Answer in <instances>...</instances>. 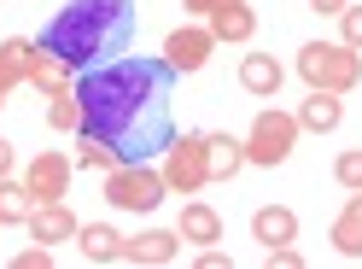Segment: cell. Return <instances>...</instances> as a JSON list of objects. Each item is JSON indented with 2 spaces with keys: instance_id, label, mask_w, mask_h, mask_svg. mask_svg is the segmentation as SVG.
Instances as JSON below:
<instances>
[{
  "instance_id": "obj_19",
  "label": "cell",
  "mask_w": 362,
  "mask_h": 269,
  "mask_svg": "<svg viewBox=\"0 0 362 269\" xmlns=\"http://www.w3.org/2000/svg\"><path fill=\"white\" fill-rule=\"evenodd\" d=\"M30 211H35L30 182H24V176H0V222H6V229H24Z\"/></svg>"
},
{
  "instance_id": "obj_16",
  "label": "cell",
  "mask_w": 362,
  "mask_h": 269,
  "mask_svg": "<svg viewBox=\"0 0 362 269\" xmlns=\"http://www.w3.org/2000/svg\"><path fill=\"white\" fill-rule=\"evenodd\" d=\"M175 234L187 240V246H216V240H222V217H216L211 205H199V199H193V205H181Z\"/></svg>"
},
{
  "instance_id": "obj_12",
  "label": "cell",
  "mask_w": 362,
  "mask_h": 269,
  "mask_svg": "<svg viewBox=\"0 0 362 269\" xmlns=\"http://www.w3.org/2000/svg\"><path fill=\"white\" fill-rule=\"evenodd\" d=\"M298 118V129H310V134H333L339 123H345V94H327V88H310V100L292 111Z\"/></svg>"
},
{
  "instance_id": "obj_20",
  "label": "cell",
  "mask_w": 362,
  "mask_h": 269,
  "mask_svg": "<svg viewBox=\"0 0 362 269\" xmlns=\"http://www.w3.org/2000/svg\"><path fill=\"white\" fill-rule=\"evenodd\" d=\"M333 246H339V258H362V188L345 199V211H339V222H333Z\"/></svg>"
},
{
  "instance_id": "obj_28",
  "label": "cell",
  "mask_w": 362,
  "mask_h": 269,
  "mask_svg": "<svg viewBox=\"0 0 362 269\" xmlns=\"http://www.w3.org/2000/svg\"><path fill=\"white\" fill-rule=\"evenodd\" d=\"M199 269H228V252L222 246H199Z\"/></svg>"
},
{
  "instance_id": "obj_13",
  "label": "cell",
  "mask_w": 362,
  "mask_h": 269,
  "mask_svg": "<svg viewBox=\"0 0 362 269\" xmlns=\"http://www.w3.org/2000/svg\"><path fill=\"white\" fill-rule=\"evenodd\" d=\"M205 18H211V35L216 41H252L257 35V12L245 6V0H216Z\"/></svg>"
},
{
  "instance_id": "obj_6",
  "label": "cell",
  "mask_w": 362,
  "mask_h": 269,
  "mask_svg": "<svg viewBox=\"0 0 362 269\" xmlns=\"http://www.w3.org/2000/svg\"><path fill=\"white\" fill-rule=\"evenodd\" d=\"M211 182V152H205V134H175L164 147V188L170 193H199Z\"/></svg>"
},
{
  "instance_id": "obj_26",
  "label": "cell",
  "mask_w": 362,
  "mask_h": 269,
  "mask_svg": "<svg viewBox=\"0 0 362 269\" xmlns=\"http://www.w3.org/2000/svg\"><path fill=\"white\" fill-rule=\"evenodd\" d=\"M339 41L362 53V6H345V12H339Z\"/></svg>"
},
{
  "instance_id": "obj_24",
  "label": "cell",
  "mask_w": 362,
  "mask_h": 269,
  "mask_svg": "<svg viewBox=\"0 0 362 269\" xmlns=\"http://www.w3.org/2000/svg\"><path fill=\"white\" fill-rule=\"evenodd\" d=\"M333 182L345 188V193L362 188V147H351V152H339V159H333Z\"/></svg>"
},
{
  "instance_id": "obj_23",
  "label": "cell",
  "mask_w": 362,
  "mask_h": 269,
  "mask_svg": "<svg viewBox=\"0 0 362 269\" xmlns=\"http://www.w3.org/2000/svg\"><path fill=\"white\" fill-rule=\"evenodd\" d=\"M47 123H53L59 134H76V129H82V100H76V94H59V100L47 105Z\"/></svg>"
},
{
  "instance_id": "obj_4",
  "label": "cell",
  "mask_w": 362,
  "mask_h": 269,
  "mask_svg": "<svg viewBox=\"0 0 362 269\" xmlns=\"http://www.w3.org/2000/svg\"><path fill=\"white\" fill-rule=\"evenodd\" d=\"M298 118L292 111H281V105H263L257 118H252V129H245V164H263V170H275V164H286L292 159V147H298Z\"/></svg>"
},
{
  "instance_id": "obj_10",
  "label": "cell",
  "mask_w": 362,
  "mask_h": 269,
  "mask_svg": "<svg viewBox=\"0 0 362 269\" xmlns=\"http://www.w3.org/2000/svg\"><path fill=\"white\" fill-rule=\"evenodd\" d=\"M175 258H181V234L175 229H146V234L123 240V263H134V269H164Z\"/></svg>"
},
{
  "instance_id": "obj_31",
  "label": "cell",
  "mask_w": 362,
  "mask_h": 269,
  "mask_svg": "<svg viewBox=\"0 0 362 269\" xmlns=\"http://www.w3.org/2000/svg\"><path fill=\"white\" fill-rule=\"evenodd\" d=\"M211 6H216V0H187V12H199V18H205Z\"/></svg>"
},
{
  "instance_id": "obj_3",
  "label": "cell",
  "mask_w": 362,
  "mask_h": 269,
  "mask_svg": "<svg viewBox=\"0 0 362 269\" xmlns=\"http://www.w3.org/2000/svg\"><path fill=\"white\" fill-rule=\"evenodd\" d=\"M298 76L327 94H351L362 82V53L345 41H310V47H298Z\"/></svg>"
},
{
  "instance_id": "obj_5",
  "label": "cell",
  "mask_w": 362,
  "mask_h": 269,
  "mask_svg": "<svg viewBox=\"0 0 362 269\" xmlns=\"http://www.w3.org/2000/svg\"><path fill=\"white\" fill-rule=\"evenodd\" d=\"M164 170H146V164H117L105 176V199H111V211H134V217H146L158 211V199H164Z\"/></svg>"
},
{
  "instance_id": "obj_29",
  "label": "cell",
  "mask_w": 362,
  "mask_h": 269,
  "mask_svg": "<svg viewBox=\"0 0 362 269\" xmlns=\"http://www.w3.org/2000/svg\"><path fill=\"white\" fill-rule=\"evenodd\" d=\"M345 6H351V0H310V12H322V18H339Z\"/></svg>"
},
{
  "instance_id": "obj_11",
  "label": "cell",
  "mask_w": 362,
  "mask_h": 269,
  "mask_svg": "<svg viewBox=\"0 0 362 269\" xmlns=\"http://www.w3.org/2000/svg\"><path fill=\"white\" fill-rule=\"evenodd\" d=\"M281 82H286V71H281L275 53H245V59H240V88H245L252 100H275Z\"/></svg>"
},
{
  "instance_id": "obj_32",
  "label": "cell",
  "mask_w": 362,
  "mask_h": 269,
  "mask_svg": "<svg viewBox=\"0 0 362 269\" xmlns=\"http://www.w3.org/2000/svg\"><path fill=\"white\" fill-rule=\"evenodd\" d=\"M0 105H6V100H0Z\"/></svg>"
},
{
  "instance_id": "obj_21",
  "label": "cell",
  "mask_w": 362,
  "mask_h": 269,
  "mask_svg": "<svg viewBox=\"0 0 362 269\" xmlns=\"http://www.w3.org/2000/svg\"><path fill=\"white\" fill-rule=\"evenodd\" d=\"M30 47H35V41H24V35L0 41V100H6L12 88L24 82V59H30Z\"/></svg>"
},
{
  "instance_id": "obj_27",
  "label": "cell",
  "mask_w": 362,
  "mask_h": 269,
  "mask_svg": "<svg viewBox=\"0 0 362 269\" xmlns=\"http://www.w3.org/2000/svg\"><path fill=\"white\" fill-rule=\"evenodd\" d=\"M12 269H53V246H41V240L24 246V252L12 258Z\"/></svg>"
},
{
  "instance_id": "obj_25",
  "label": "cell",
  "mask_w": 362,
  "mask_h": 269,
  "mask_svg": "<svg viewBox=\"0 0 362 269\" xmlns=\"http://www.w3.org/2000/svg\"><path fill=\"white\" fill-rule=\"evenodd\" d=\"M263 263H269V269H304V252H298L292 240H286V246H263Z\"/></svg>"
},
{
  "instance_id": "obj_8",
  "label": "cell",
  "mask_w": 362,
  "mask_h": 269,
  "mask_svg": "<svg viewBox=\"0 0 362 269\" xmlns=\"http://www.w3.org/2000/svg\"><path fill=\"white\" fill-rule=\"evenodd\" d=\"M24 182L35 193V205H53V199H64V188H71V159L53 152V147H41L35 159L24 164Z\"/></svg>"
},
{
  "instance_id": "obj_9",
  "label": "cell",
  "mask_w": 362,
  "mask_h": 269,
  "mask_svg": "<svg viewBox=\"0 0 362 269\" xmlns=\"http://www.w3.org/2000/svg\"><path fill=\"white\" fill-rule=\"evenodd\" d=\"M71 71L76 64H64L53 47H30V59H24V82L35 88V94H47V100H59V94H71Z\"/></svg>"
},
{
  "instance_id": "obj_22",
  "label": "cell",
  "mask_w": 362,
  "mask_h": 269,
  "mask_svg": "<svg viewBox=\"0 0 362 269\" xmlns=\"http://www.w3.org/2000/svg\"><path fill=\"white\" fill-rule=\"evenodd\" d=\"M76 164H82V170H100V176H111V170H117V164H129V159H123V152L111 147V141H100V134H82Z\"/></svg>"
},
{
  "instance_id": "obj_18",
  "label": "cell",
  "mask_w": 362,
  "mask_h": 269,
  "mask_svg": "<svg viewBox=\"0 0 362 269\" xmlns=\"http://www.w3.org/2000/svg\"><path fill=\"white\" fill-rule=\"evenodd\" d=\"M205 152H211V182H228V176L245 170V141L240 134H205Z\"/></svg>"
},
{
  "instance_id": "obj_15",
  "label": "cell",
  "mask_w": 362,
  "mask_h": 269,
  "mask_svg": "<svg viewBox=\"0 0 362 269\" xmlns=\"http://www.w3.org/2000/svg\"><path fill=\"white\" fill-rule=\"evenodd\" d=\"M76 246L88 263H123V234L111 229V222H88V229H76Z\"/></svg>"
},
{
  "instance_id": "obj_7",
  "label": "cell",
  "mask_w": 362,
  "mask_h": 269,
  "mask_svg": "<svg viewBox=\"0 0 362 269\" xmlns=\"http://www.w3.org/2000/svg\"><path fill=\"white\" fill-rule=\"evenodd\" d=\"M211 47H216L211 24L170 30V35H164V64H170V71H181V76H193V71H205V64H211Z\"/></svg>"
},
{
  "instance_id": "obj_2",
  "label": "cell",
  "mask_w": 362,
  "mask_h": 269,
  "mask_svg": "<svg viewBox=\"0 0 362 269\" xmlns=\"http://www.w3.org/2000/svg\"><path fill=\"white\" fill-rule=\"evenodd\" d=\"M129 30L123 0H76V6L59 12V24L41 35V47H53L64 64H88L94 53H117Z\"/></svg>"
},
{
  "instance_id": "obj_17",
  "label": "cell",
  "mask_w": 362,
  "mask_h": 269,
  "mask_svg": "<svg viewBox=\"0 0 362 269\" xmlns=\"http://www.w3.org/2000/svg\"><path fill=\"white\" fill-rule=\"evenodd\" d=\"M252 240H263V246L298 240V217H292L286 205H263V211H252Z\"/></svg>"
},
{
  "instance_id": "obj_30",
  "label": "cell",
  "mask_w": 362,
  "mask_h": 269,
  "mask_svg": "<svg viewBox=\"0 0 362 269\" xmlns=\"http://www.w3.org/2000/svg\"><path fill=\"white\" fill-rule=\"evenodd\" d=\"M12 164H18V152H12V141H0V176H12Z\"/></svg>"
},
{
  "instance_id": "obj_14",
  "label": "cell",
  "mask_w": 362,
  "mask_h": 269,
  "mask_svg": "<svg viewBox=\"0 0 362 269\" xmlns=\"http://www.w3.org/2000/svg\"><path fill=\"white\" fill-rule=\"evenodd\" d=\"M24 229H30V240H41V246H59V240H76L82 222L64 211V199H53V205H35V211H30Z\"/></svg>"
},
{
  "instance_id": "obj_1",
  "label": "cell",
  "mask_w": 362,
  "mask_h": 269,
  "mask_svg": "<svg viewBox=\"0 0 362 269\" xmlns=\"http://www.w3.org/2000/svg\"><path fill=\"white\" fill-rule=\"evenodd\" d=\"M170 71V64H164ZM164 71L141 59H123L111 71H94L82 82V129L76 134H100L129 159L146 147H170V105H164Z\"/></svg>"
}]
</instances>
